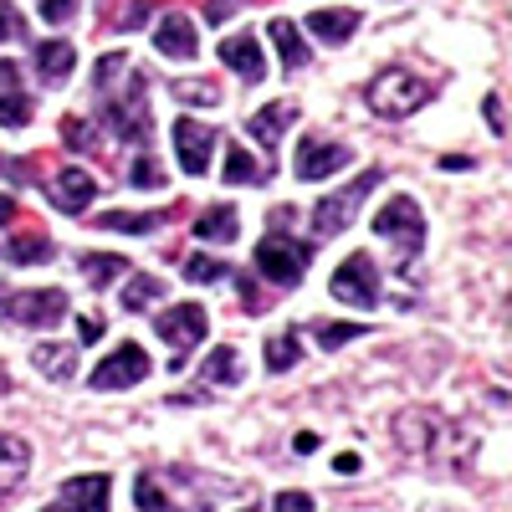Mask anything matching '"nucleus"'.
Masks as SVG:
<instances>
[{"label": "nucleus", "instance_id": "1", "mask_svg": "<svg viewBox=\"0 0 512 512\" xmlns=\"http://www.w3.org/2000/svg\"><path fill=\"white\" fill-rule=\"evenodd\" d=\"M364 103H369L374 118H390L395 123V118H410L415 108L431 103V82L415 77L410 67H379L369 77V88H364Z\"/></svg>", "mask_w": 512, "mask_h": 512}, {"label": "nucleus", "instance_id": "2", "mask_svg": "<svg viewBox=\"0 0 512 512\" xmlns=\"http://www.w3.org/2000/svg\"><path fill=\"white\" fill-rule=\"evenodd\" d=\"M103 123L123 144H149L154 139V113H149V77L128 67V93H103Z\"/></svg>", "mask_w": 512, "mask_h": 512}, {"label": "nucleus", "instance_id": "3", "mask_svg": "<svg viewBox=\"0 0 512 512\" xmlns=\"http://www.w3.org/2000/svg\"><path fill=\"white\" fill-rule=\"evenodd\" d=\"M461 436V425H451L436 410H400L395 415V441L415 461H451V441Z\"/></svg>", "mask_w": 512, "mask_h": 512}, {"label": "nucleus", "instance_id": "4", "mask_svg": "<svg viewBox=\"0 0 512 512\" xmlns=\"http://www.w3.org/2000/svg\"><path fill=\"white\" fill-rule=\"evenodd\" d=\"M308 256H313V246L308 241H297V236H287L282 226L272 231V236H262L256 241V251H251V267H256V277L262 282H272V287H297L308 277Z\"/></svg>", "mask_w": 512, "mask_h": 512}, {"label": "nucleus", "instance_id": "5", "mask_svg": "<svg viewBox=\"0 0 512 512\" xmlns=\"http://www.w3.org/2000/svg\"><path fill=\"white\" fill-rule=\"evenodd\" d=\"M374 185H384V169H364L359 180H349V185H338L333 195H323L318 205H313V231L328 241V236H344L349 226H354V216H359V205L374 195Z\"/></svg>", "mask_w": 512, "mask_h": 512}, {"label": "nucleus", "instance_id": "6", "mask_svg": "<svg viewBox=\"0 0 512 512\" xmlns=\"http://www.w3.org/2000/svg\"><path fill=\"white\" fill-rule=\"evenodd\" d=\"M374 236L390 241L405 262H410V256H420V246H425V216H420V205L410 195H390V200L379 205V216H374Z\"/></svg>", "mask_w": 512, "mask_h": 512}, {"label": "nucleus", "instance_id": "7", "mask_svg": "<svg viewBox=\"0 0 512 512\" xmlns=\"http://www.w3.org/2000/svg\"><path fill=\"white\" fill-rule=\"evenodd\" d=\"M0 318H11L21 328H57L67 318V292L62 287H36V292L0 287Z\"/></svg>", "mask_w": 512, "mask_h": 512}, {"label": "nucleus", "instance_id": "8", "mask_svg": "<svg viewBox=\"0 0 512 512\" xmlns=\"http://www.w3.org/2000/svg\"><path fill=\"white\" fill-rule=\"evenodd\" d=\"M328 292L338 297V303H349V308H374L379 303V267H374V256L369 251L344 256V262L333 267V277H328Z\"/></svg>", "mask_w": 512, "mask_h": 512}, {"label": "nucleus", "instance_id": "9", "mask_svg": "<svg viewBox=\"0 0 512 512\" xmlns=\"http://www.w3.org/2000/svg\"><path fill=\"white\" fill-rule=\"evenodd\" d=\"M205 328H210V313L195 308V303H175V308H164V313L154 318V333L164 338L169 349H175V369L185 364V354L205 338Z\"/></svg>", "mask_w": 512, "mask_h": 512}, {"label": "nucleus", "instance_id": "10", "mask_svg": "<svg viewBox=\"0 0 512 512\" xmlns=\"http://www.w3.org/2000/svg\"><path fill=\"white\" fill-rule=\"evenodd\" d=\"M149 379V354L139 349V344H123V349H113L93 374H88V390H128V384H144Z\"/></svg>", "mask_w": 512, "mask_h": 512}, {"label": "nucleus", "instance_id": "11", "mask_svg": "<svg viewBox=\"0 0 512 512\" xmlns=\"http://www.w3.org/2000/svg\"><path fill=\"white\" fill-rule=\"evenodd\" d=\"M354 164V149L349 144H333V139H303L292 154V175L297 180H328L338 169Z\"/></svg>", "mask_w": 512, "mask_h": 512}, {"label": "nucleus", "instance_id": "12", "mask_svg": "<svg viewBox=\"0 0 512 512\" xmlns=\"http://www.w3.org/2000/svg\"><path fill=\"white\" fill-rule=\"evenodd\" d=\"M169 139H175V154H180V169H185V175H205V169H210V154H216V144H221L216 128H205V123H195V118H175Z\"/></svg>", "mask_w": 512, "mask_h": 512}, {"label": "nucleus", "instance_id": "13", "mask_svg": "<svg viewBox=\"0 0 512 512\" xmlns=\"http://www.w3.org/2000/svg\"><path fill=\"white\" fill-rule=\"evenodd\" d=\"M98 190H103V185L88 175V169H77V164H72V169H62V175L47 185V200L62 210V216H82V210L98 200Z\"/></svg>", "mask_w": 512, "mask_h": 512}, {"label": "nucleus", "instance_id": "14", "mask_svg": "<svg viewBox=\"0 0 512 512\" xmlns=\"http://www.w3.org/2000/svg\"><path fill=\"white\" fill-rule=\"evenodd\" d=\"M154 52L169 57V62H190L200 52V36H195V21L185 11H169L159 26H154Z\"/></svg>", "mask_w": 512, "mask_h": 512}, {"label": "nucleus", "instance_id": "15", "mask_svg": "<svg viewBox=\"0 0 512 512\" xmlns=\"http://www.w3.org/2000/svg\"><path fill=\"white\" fill-rule=\"evenodd\" d=\"M221 62H226L236 77H246V88H256V82L267 77L262 41H256L251 31H236V36H226V41H221Z\"/></svg>", "mask_w": 512, "mask_h": 512}, {"label": "nucleus", "instance_id": "16", "mask_svg": "<svg viewBox=\"0 0 512 512\" xmlns=\"http://www.w3.org/2000/svg\"><path fill=\"white\" fill-rule=\"evenodd\" d=\"M297 123V103H267V108H256L251 118H246V134L256 139V144H262L267 154H277V144H282V134H287V128Z\"/></svg>", "mask_w": 512, "mask_h": 512}, {"label": "nucleus", "instance_id": "17", "mask_svg": "<svg viewBox=\"0 0 512 512\" xmlns=\"http://www.w3.org/2000/svg\"><path fill=\"white\" fill-rule=\"evenodd\" d=\"M31 67H36L41 88H62V82L72 77V67H77V47H72V41H41Z\"/></svg>", "mask_w": 512, "mask_h": 512}, {"label": "nucleus", "instance_id": "18", "mask_svg": "<svg viewBox=\"0 0 512 512\" xmlns=\"http://www.w3.org/2000/svg\"><path fill=\"white\" fill-rule=\"evenodd\" d=\"M303 26H308V36L323 41V47H344V41L359 31V11H349V6H328V11H313Z\"/></svg>", "mask_w": 512, "mask_h": 512}, {"label": "nucleus", "instance_id": "19", "mask_svg": "<svg viewBox=\"0 0 512 512\" xmlns=\"http://www.w3.org/2000/svg\"><path fill=\"white\" fill-rule=\"evenodd\" d=\"M108 497H113V482H108L103 472H93V477H72V482H62V487H57V502H62V507H88V512H103V507H108Z\"/></svg>", "mask_w": 512, "mask_h": 512}, {"label": "nucleus", "instance_id": "20", "mask_svg": "<svg viewBox=\"0 0 512 512\" xmlns=\"http://www.w3.org/2000/svg\"><path fill=\"white\" fill-rule=\"evenodd\" d=\"M31 472V446L11 431H0V497H11Z\"/></svg>", "mask_w": 512, "mask_h": 512}, {"label": "nucleus", "instance_id": "21", "mask_svg": "<svg viewBox=\"0 0 512 512\" xmlns=\"http://www.w3.org/2000/svg\"><path fill=\"white\" fill-rule=\"evenodd\" d=\"M195 236L205 241V246H231L236 236H241V216H236V205H210V210H200V221H195Z\"/></svg>", "mask_w": 512, "mask_h": 512}, {"label": "nucleus", "instance_id": "22", "mask_svg": "<svg viewBox=\"0 0 512 512\" xmlns=\"http://www.w3.org/2000/svg\"><path fill=\"white\" fill-rule=\"evenodd\" d=\"M93 226L98 231H118V236H149L154 226H164V210H103Z\"/></svg>", "mask_w": 512, "mask_h": 512}, {"label": "nucleus", "instance_id": "23", "mask_svg": "<svg viewBox=\"0 0 512 512\" xmlns=\"http://www.w3.org/2000/svg\"><path fill=\"white\" fill-rule=\"evenodd\" d=\"M267 36H272V47L282 52L287 72L308 67V41H303V26H297V21H267Z\"/></svg>", "mask_w": 512, "mask_h": 512}, {"label": "nucleus", "instance_id": "24", "mask_svg": "<svg viewBox=\"0 0 512 512\" xmlns=\"http://www.w3.org/2000/svg\"><path fill=\"white\" fill-rule=\"evenodd\" d=\"M77 267H82V277H88V287H113V282H123L128 272H134V262H128V256H113V251H88Z\"/></svg>", "mask_w": 512, "mask_h": 512}, {"label": "nucleus", "instance_id": "25", "mask_svg": "<svg viewBox=\"0 0 512 512\" xmlns=\"http://www.w3.org/2000/svg\"><path fill=\"white\" fill-rule=\"evenodd\" d=\"M31 364H36L41 379L67 384V379L77 374V349H72V344H41V349H31Z\"/></svg>", "mask_w": 512, "mask_h": 512}, {"label": "nucleus", "instance_id": "26", "mask_svg": "<svg viewBox=\"0 0 512 512\" xmlns=\"http://www.w3.org/2000/svg\"><path fill=\"white\" fill-rule=\"evenodd\" d=\"M246 364H241V349L236 344H221V349H210L205 364H200V384H241Z\"/></svg>", "mask_w": 512, "mask_h": 512}, {"label": "nucleus", "instance_id": "27", "mask_svg": "<svg viewBox=\"0 0 512 512\" xmlns=\"http://www.w3.org/2000/svg\"><path fill=\"white\" fill-rule=\"evenodd\" d=\"M154 297H164V277H154V272H128L123 277V313H144Z\"/></svg>", "mask_w": 512, "mask_h": 512}, {"label": "nucleus", "instance_id": "28", "mask_svg": "<svg viewBox=\"0 0 512 512\" xmlns=\"http://www.w3.org/2000/svg\"><path fill=\"white\" fill-rule=\"evenodd\" d=\"M267 175H272V164H256L241 144H231V154H226V185H267Z\"/></svg>", "mask_w": 512, "mask_h": 512}, {"label": "nucleus", "instance_id": "29", "mask_svg": "<svg viewBox=\"0 0 512 512\" xmlns=\"http://www.w3.org/2000/svg\"><path fill=\"white\" fill-rule=\"evenodd\" d=\"M47 256H52V241L41 236V231H21V236H11V241H6V262H16V267L47 262Z\"/></svg>", "mask_w": 512, "mask_h": 512}, {"label": "nucleus", "instance_id": "30", "mask_svg": "<svg viewBox=\"0 0 512 512\" xmlns=\"http://www.w3.org/2000/svg\"><path fill=\"white\" fill-rule=\"evenodd\" d=\"M169 93H175L185 108H216L221 103V88L210 77H180V82H169Z\"/></svg>", "mask_w": 512, "mask_h": 512}, {"label": "nucleus", "instance_id": "31", "mask_svg": "<svg viewBox=\"0 0 512 512\" xmlns=\"http://www.w3.org/2000/svg\"><path fill=\"white\" fill-rule=\"evenodd\" d=\"M364 333H369L364 323H338V318H318L313 323L318 349H344V344H354V338H364Z\"/></svg>", "mask_w": 512, "mask_h": 512}, {"label": "nucleus", "instance_id": "32", "mask_svg": "<svg viewBox=\"0 0 512 512\" xmlns=\"http://www.w3.org/2000/svg\"><path fill=\"white\" fill-rule=\"evenodd\" d=\"M297 359H303V349H297V333H292V328L267 338V369H272V374H287V369H297Z\"/></svg>", "mask_w": 512, "mask_h": 512}, {"label": "nucleus", "instance_id": "33", "mask_svg": "<svg viewBox=\"0 0 512 512\" xmlns=\"http://www.w3.org/2000/svg\"><path fill=\"white\" fill-rule=\"evenodd\" d=\"M128 62H134L128 52H108V57H98V72H93V93H98V98L113 93V82H118V77H128Z\"/></svg>", "mask_w": 512, "mask_h": 512}, {"label": "nucleus", "instance_id": "34", "mask_svg": "<svg viewBox=\"0 0 512 512\" xmlns=\"http://www.w3.org/2000/svg\"><path fill=\"white\" fill-rule=\"evenodd\" d=\"M62 144H67L72 154H93V149H98V128H93L88 118H62Z\"/></svg>", "mask_w": 512, "mask_h": 512}, {"label": "nucleus", "instance_id": "35", "mask_svg": "<svg viewBox=\"0 0 512 512\" xmlns=\"http://www.w3.org/2000/svg\"><path fill=\"white\" fill-rule=\"evenodd\" d=\"M128 185H134V190H159V185H164V164L144 149L134 164H128Z\"/></svg>", "mask_w": 512, "mask_h": 512}, {"label": "nucleus", "instance_id": "36", "mask_svg": "<svg viewBox=\"0 0 512 512\" xmlns=\"http://www.w3.org/2000/svg\"><path fill=\"white\" fill-rule=\"evenodd\" d=\"M26 123H31V98L6 88L0 93V128H26Z\"/></svg>", "mask_w": 512, "mask_h": 512}, {"label": "nucleus", "instance_id": "37", "mask_svg": "<svg viewBox=\"0 0 512 512\" xmlns=\"http://www.w3.org/2000/svg\"><path fill=\"white\" fill-rule=\"evenodd\" d=\"M221 277H226V262H216V256H205V251H195L185 262V282H221Z\"/></svg>", "mask_w": 512, "mask_h": 512}, {"label": "nucleus", "instance_id": "38", "mask_svg": "<svg viewBox=\"0 0 512 512\" xmlns=\"http://www.w3.org/2000/svg\"><path fill=\"white\" fill-rule=\"evenodd\" d=\"M0 41H26V21H21V11L11 6V0H0Z\"/></svg>", "mask_w": 512, "mask_h": 512}, {"label": "nucleus", "instance_id": "39", "mask_svg": "<svg viewBox=\"0 0 512 512\" xmlns=\"http://www.w3.org/2000/svg\"><path fill=\"white\" fill-rule=\"evenodd\" d=\"M134 502H139V507H144V512H159V507H169V497H164V492H159V482H154V477H149V472H144V477H139V482H134Z\"/></svg>", "mask_w": 512, "mask_h": 512}, {"label": "nucleus", "instance_id": "40", "mask_svg": "<svg viewBox=\"0 0 512 512\" xmlns=\"http://www.w3.org/2000/svg\"><path fill=\"white\" fill-rule=\"evenodd\" d=\"M77 6H82V0H41V21L62 26V21H72V16H77Z\"/></svg>", "mask_w": 512, "mask_h": 512}, {"label": "nucleus", "instance_id": "41", "mask_svg": "<svg viewBox=\"0 0 512 512\" xmlns=\"http://www.w3.org/2000/svg\"><path fill=\"white\" fill-rule=\"evenodd\" d=\"M149 11H154V0H134V6H128L113 26H118V31H139V26L149 21Z\"/></svg>", "mask_w": 512, "mask_h": 512}, {"label": "nucleus", "instance_id": "42", "mask_svg": "<svg viewBox=\"0 0 512 512\" xmlns=\"http://www.w3.org/2000/svg\"><path fill=\"white\" fill-rule=\"evenodd\" d=\"M482 113H487V123H492V134H497V139H507V118H502V98H497V93H487Z\"/></svg>", "mask_w": 512, "mask_h": 512}, {"label": "nucleus", "instance_id": "43", "mask_svg": "<svg viewBox=\"0 0 512 512\" xmlns=\"http://www.w3.org/2000/svg\"><path fill=\"white\" fill-rule=\"evenodd\" d=\"M272 507H282V512H287V507H292V512H308V507H313V497H308V492H277V497H272Z\"/></svg>", "mask_w": 512, "mask_h": 512}, {"label": "nucleus", "instance_id": "44", "mask_svg": "<svg viewBox=\"0 0 512 512\" xmlns=\"http://www.w3.org/2000/svg\"><path fill=\"white\" fill-rule=\"evenodd\" d=\"M77 338H82V344H98V338H103V323H98V318H77Z\"/></svg>", "mask_w": 512, "mask_h": 512}, {"label": "nucleus", "instance_id": "45", "mask_svg": "<svg viewBox=\"0 0 512 512\" xmlns=\"http://www.w3.org/2000/svg\"><path fill=\"white\" fill-rule=\"evenodd\" d=\"M333 472H338V477H354V472H359V456H354V451L333 456Z\"/></svg>", "mask_w": 512, "mask_h": 512}, {"label": "nucleus", "instance_id": "46", "mask_svg": "<svg viewBox=\"0 0 512 512\" xmlns=\"http://www.w3.org/2000/svg\"><path fill=\"white\" fill-rule=\"evenodd\" d=\"M292 451H297V456H313V451H318V436H313V431H303V436L292 441Z\"/></svg>", "mask_w": 512, "mask_h": 512}, {"label": "nucleus", "instance_id": "47", "mask_svg": "<svg viewBox=\"0 0 512 512\" xmlns=\"http://www.w3.org/2000/svg\"><path fill=\"white\" fill-rule=\"evenodd\" d=\"M231 11V0H210V11H205V26H216L221 16Z\"/></svg>", "mask_w": 512, "mask_h": 512}, {"label": "nucleus", "instance_id": "48", "mask_svg": "<svg viewBox=\"0 0 512 512\" xmlns=\"http://www.w3.org/2000/svg\"><path fill=\"white\" fill-rule=\"evenodd\" d=\"M441 169H472V159L466 154H441Z\"/></svg>", "mask_w": 512, "mask_h": 512}, {"label": "nucleus", "instance_id": "49", "mask_svg": "<svg viewBox=\"0 0 512 512\" xmlns=\"http://www.w3.org/2000/svg\"><path fill=\"white\" fill-rule=\"evenodd\" d=\"M6 221H16V200L0 195V226H6Z\"/></svg>", "mask_w": 512, "mask_h": 512}]
</instances>
